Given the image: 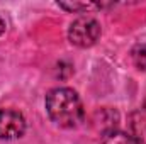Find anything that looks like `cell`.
Listing matches in <instances>:
<instances>
[{"instance_id": "1", "label": "cell", "mask_w": 146, "mask_h": 144, "mask_svg": "<svg viewBox=\"0 0 146 144\" xmlns=\"http://www.w3.org/2000/svg\"><path fill=\"white\" fill-rule=\"evenodd\" d=\"M44 107L49 120L63 129H75L85 120V108L80 95L68 87H56L48 92Z\"/></svg>"}, {"instance_id": "2", "label": "cell", "mask_w": 146, "mask_h": 144, "mask_svg": "<svg viewBox=\"0 0 146 144\" xmlns=\"http://www.w3.org/2000/svg\"><path fill=\"white\" fill-rule=\"evenodd\" d=\"M102 27L94 17H78L68 27V41L76 48H92L100 39Z\"/></svg>"}, {"instance_id": "3", "label": "cell", "mask_w": 146, "mask_h": 144, "mask_svg": "<svg viewBox=\"0 0 146 144\" xmlns=\"http://www.w3.org/2000/svg\"><path fill=\"white\" fill-rule=\"evenodd\" d=\"M26 117L15 108H0V139H19L26 132Z\"/></svg>"}, {"instance_id": "4", "label": "cell", "mask_w": 146, "mask_h": 144, "mask_svg": "<svg viewBox=\"0 0 146 144\" xmlns=\"http://www.w3.org/2000/svg\"><path fill=\"white\" fill-rule=\"evenodd\" d=\"M100 144H143L141 137L126 132V131H119V129H109L102 132Z\"/></svg>"}, {"instance_id": "5", "label": "cell", "mask_w": 146, "mask_h": 144, "mask_svg": "<svg viewBox=\"0 0 146 144\" xmlns=\"http://www.w3.org/2000/svg\"><path fill=\"white\" fill-rule=\"evenodd\" d=\"M56 5H58L60 9L66 10V12H73V14H82V12L102 9L100 3H92V2H87V3H80V2H58Z\"/></svg>"}, {"instance_id": "6", "label": "cell", "mask_w": 146, "mask_h": 144, "mask_svg": "<svg viewBox=\"0 0 146 144\" xmlns=\"http://www.w3.org/2000/svg\"><path fill=\"white\" fill-rule=\"evenodd\" d=\"M131 59L139 71H146V44H136L131 49Z\"/></svg>"}, {"instance_id": "7", "label": "cell", "mask_w": 146, "mask_h": 144, "mask_svg": "<svg viewBox=\"0 0 146 144\" xmlns=\"http://www.w3.org/2000/svg\"><path fill=\"white\" fill-rule=\"evenodd\" d=\"M5 29H7V24H5V20H3V17L0 15V36L5 32Z\"/></svg>"}]
</instances>
